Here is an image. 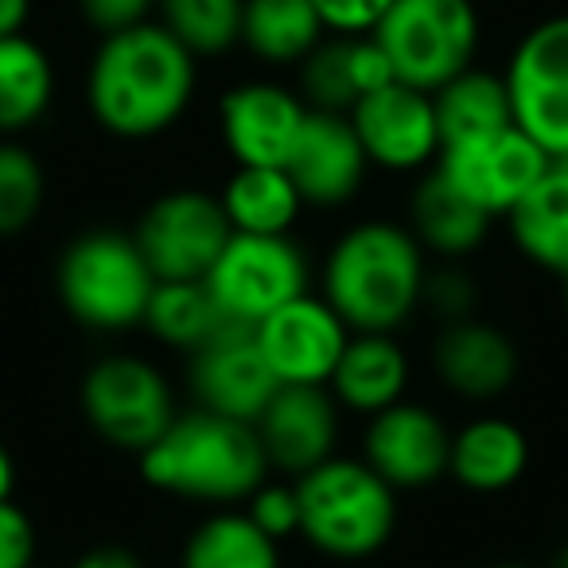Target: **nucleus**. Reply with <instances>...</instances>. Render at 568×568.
I'll use <instances>...</instances> for the list:
<instances>
[{
  "label": "nucleus",
  "instance_id": "nucleus-1",
  "mask_svg": "<svg viewBox=\"0 0 568 568\" xmlns=\"http://www.w3.org/2000/svg\"><path fill=\"white\" fill-rule=\"evenodd\" d=\"M195 94V55L164 24L113 32L87 74L90 113L121 141H149L183 118Z\"/></svg>",
  "mask_w": 568,
  "mask_h": 568
},
{
  "label": "nucleus",
  "instance_id": "nucleus-2",
  "mask_svg": "<svg viewBox=\"0 0 568 568\" xmlns=\"http://www.w3.org/2000/svg\"><path fill=\"white\" fill-rule=\"evenodd\" d=\"M141 475L164 495L191 503L245 506L268 483V459L253 425L211 409L175 413L168 433L141 452Z\"/></svg>",
  "mask_w": 568,
  "mask_h": 568
},
{
  "label": "nucleus",
  "instance_id": "nucleus-3",
  "mask_svg": "<svg viewBox=\"0 0 568 568\" xmlns=\"http://www.w3.org/2000/svg\"><path fill=\"white\" fill-rule=\"evenodd\" d=\"M425 253L397 222H358L335 242L324 265V301L351 332L389 335L425 293Z\"/></svg>",
  "mask_w": 568,
  "mask_h": 568
},
{
  "label": "nucleus",
  "instance_id": "nucleus-4",
  "mask_svg": "<svg viewBox=\"0 0 568 568\" xmlns=\"http://www.w3.org/2000/svg\"><path fill=\"white\" fill-rule=\"evenodd\" d=\"M301 503V537L324 557L363 560L389 541L397 526L394 487L366 459H327L293 483Z\"/></svg>",
  "mask_w": 568,
  "mask_h": 568
},
{
  "label": "nucleus",
  "instance_id": "nucleus-5",
  "mask_svg": "<svg viewBox=\"0 0 568 568\" xmlns=\"http://www.w3.org/2000/svg\"><path fill=\"white\" fill-rule=\"evenodd\" d=\"M156 284L136 237L118 230L79 234L55 265L59 301L90 332H129L144 324Z\"/></svg>",
  "mask_w": 568,
  "mask_h": 568
},
{
  "label": "nucleus",
  "instance_id": "nucleus-6",
  "mask_svg": "<svg viewBox=\"0 0 568 568\" xmlns=\"http://www.w3.org/2000/svg\"><path fill=\"white\" fill-rule=\"evenodd\" d=\"M371 36L389 55L397 82L436 94L471 71L479 51V12L471 0H394Z\"/></svg>",
  "mask_w": 568,
  "mask_h": 568
},
{
  "label": "nucleus",
  "instance_id": "nucleus-7",
  "mask_svg": "<svg viewBox=\"0 0 568 568\" xmlns=\"http://www.w3.org/2000/svg\"><path fill=\"white\" fill-rule=\"evenodd\" d=\"M82 413L105 444L136 456L152 448L175 420L164 374L133 355H110L90 366L82 378Z\"/></svg>",
  "mask_w": 568,
  "mask_h": 568
},
{
  "label": "nucleus",
  "instance_id": "nucleus-8",
  "mask_svg": "<svg viewBox=\"0 0 568 568\" xmlns=\"http://www.w3.org/2000/svg\"><path fill=\"white\" fill-rule=\"evenodd\" d=\"M206 284L230 316L257 327L268 312L308 293V257L288 234H230Z\"/></svg>",
  "mask_w": 568,
  "mask_h": 568
},
{
  "label": "nucleus",
  "instance_id": "nucleus-9",
  "mask_svg": "<svg viewBox=\"0 0 568 568\" xmlns=\"http://www.w3.org/2000/svg\"><path fill=\"white\" fill-rule=\"evenodd\" d=\"M514 125L552 156L568 152V12L521 36L503 74Z\"/></svg>",
  "mask_w": 568,
  "mask_h": 568
},
{
  "label": "nucleus",
  "instance_id": "nucleus-10",
  "mask_svg": "<svg viewBox=\"0 0 568 568\" xmlns=\"http://www.w3.org/2000/svg\"><path fill=\"white\" fill-rule=\"evenodd\" d=\"M230 234L234 226L222 211V199L187 187L160 195L136 222L133 237L156 281H206Z\"/></svg>",
  "mask_w": 568,
  "mask_h": 568
},
{
  "label": "nucleus",
  "instance_id": "nucleus-11",
  "mask_svg": "<svg viewBox=\"0 0 568 568\" xmlns=\"http://www.w3.org/2000/svg\"><path fill=\"white\" fill-rule=\"evenodd\" d=\"M187 382L199 409L245 420V425H257L265 405L281 389L273 366L261 355L257 327L245 320H230L211 343L191 351Z\"/></svg>",
  "mask_w": 568,
  "mask_h": 568
},
{
  "label": "nucleus",
  "instance_id": "nucleus-12",
  "mask_svg": "<svg viewBox=\"0 0 568 568\" xmlns=\"http://www.w3.org/2000/svg\"><path fill=\"white\" fill-rule=\"evenodd\" d=\"M436 168L467 203L495 219V214H510L549 172V152L529 141L518 125H510L483 141L444 149L436 156Z\"/></svg>",
  "mask_w": 568,
  "mask_h": 568
},
{
  "label": "nucleus",
  "instance_id": "nucleus-13",
  "mask_svg": "<svg viewBox=\"0 0 568 568\" xmlns=\"http://www.w3.org/2000/svg\"><path fill=\"white\" fill-rule=\"evenodd\" d=\"M257 343L281 386H327L351 343V327L324 296H296L257 324Z\"/></svg>",
  "mask_w": 568,
  "mask_h": 568
},
{
  "label": "nucleus",
  "instance_id": "nucleus-14",
  "mask_svg": "<svg viewBox=\"0 0 568 568\" xmlns=\"http://www.w3.org/2000/svg\"><path fill=\"white\" fill-rule=\"evenodd\" d=\"M358 141L366 149V160L389 172H417L428 160L440 156V125H436L433 94L405 82L374 90L358 98L347 113Z\"/></svg>",
  "mask_w": 568,
  "mask_h": 568
},
{
  "label": "nucleus",
  "instance_id": "nucleus-15",
  "mask_svg": "<svg viewBox=\"0 0 568 568\" xmlns=\"http://www.w3.org/2000/svg\"><path fill=\"white\" fill-rule=\"evenodd\" d=\"M281 168L288 172L304 203L339 206L363 187L371 160H366V149L347 113L308 110Z\"/></svg>",
  "mask_w": 568,
  "mask_h": 568
},
{
  "label": "nucleus",
  "instance_id": "nucleus-16",
  "mask_svg": "<svg viewBox=\"0 0 568 568\" xmlns=\"http://www.w3.org/2000/svg\"><path fill=\"white\" fill-rule=\"evenodd\" d=\"M452 433L433 409L397 402L374 413L366 428V464L394 490H417L448 475Z\"/></svg>",
  "mask_w": 568,
  "mask_h": 568
},
{
  "label": "nucleus",
  "instance_id": "nucleus-17",
  "mask_svg": "<svg viewBox=\"0 0 568 568\" xmlns=\"http://www.w3.org/2000/svg\"><path fill=\"white\" fill-rule=\"evenodd\" d=\"M253 428L268 467L301 479L332 459L339 436V402L327 386H281Z\"/></svg>",
  "mask_w": 568,
  "mask_h": 568
},
{
  "label": "nucleus",
  "instance_id": "nucleus-18",
  "mask_svg": "<svg viewBox=\"0 0 568 568\" xmlns=\"http://www.w3.org/2000/svg\"><path fill=\"white\" fill-rule=\"evenodd\" d=\"M304 105L276 82H242L226 90L219 105L222 141L237 164L281 168L304 125Z\"/></svg>",
  "mask_w": 568,
  "mask_h": 568
},
{
  "label": "nucleus",
  "instance_id": "nucleus-19",
  "mask_svg": "<svg viewBox=\"0 0 568 568\" xmlns=\"http://www.w3.org/2000/svg\"><path fill=\"white\" fill-rule=\"evenodd\" d=\"M433 366L452 394L490 402V397L506 394L518 378V347L510 335L483 320H456V324H444V332L436 335Z\"/></svg>",
  "mask_w": 568,
  "mask_h": 568
},
{
  "label": "nucleus",
  "instance_id": "nucleus-20",
  "mask_svg": "<svg viewBox=\"0 0 568 568\" xmlns=\"http://www.w3.org/2000/svg\"><path fill=\"white\" fill-rule=\"evenodd\" d=\"M405 386H409V358L397 347L394 335L382 332L351 335L347 351H343L339 366L327 382L335 402L355 413H366V417L405 402Z\"/></svg>",
  "mask_w": 568,
  "mask_h": 568
},
{
  "label": "nucleus",
  "instance_id": "nucleus-21",
  "mask_svg": "<svg viewBox=\"0 0 568 568\" xmlns=\"http://www.w3.org/2000/svg\"><path fill=\"white\" fill-rule=\"evenodd\" d=\"M529 467V440L514 420L479 417L452 436L448 475L467 490L495 495L526 475Z\"/></svg>",
  "mask_w": 568,
  "mask_h": 568
},
{
  "label": "nucleus",
  "instance_id": "nucleus-22",
  "mask_svg": "<svg viewBox=\"0 0 568 568\" xmlns=\"http://www.w3.org/2000/svg\"><path fill=\"white\" fill-rule=\"evenodd\" d=\"M436 125H440V152L459 149V144L483 141L490 133H503L514 125L510 94H506L503 74L490 71H464L433 94Z\"/></svg>",
  "mask_w": 568,
  "mask_h": 568
},
{
  "label": "nucleus",
  "instance_id": "nucleus-23",
  "mask_svg": "<svg viewBox=\"0 0 568 568\" xmlns=\"http://www.w3.org/2000/svg\"><path fill=\"white\" fill-rule=\"evenodd\" d=\"M219 199L234 234H288L304 206L288 172L268 164H237Z\"/></svg>",
  "mask_w": 568,
  "mask_h": 568
},
{
  "label": "nucleus",
  "instance_id": "nucleus-24",
  "mask_svg": "<svg viewBox=\"0 0 568 568\" xmlns=\"http://www.w3.org/2000/svg\"><path fill=\"white\" fill-rule=\"evenodd\" d=\"M490 230V214L467 203L456 187L440 175V168L425 175L413 191V237L444 257H464L479 250Z\"/></svg>",
  "mask_w": 568,
  "mask_h": 568
},
{
  "label": "nucleus",
  "instance_id": "nucleus-25",
  "mask_svg": "<svg viewBox=\"0 0 568 568\" xmlns=\"http://www.w3.org/2000/svg\"><path fill=\"white\" fill-rule=\"evenodd\" d=\"M514 245L534 265L568 276V172L549 164L526 199L510 214Z\"/></svg>",
  "mask_w": 568,
  "mask_h": 568
},
{
  "label": "nucleus",
  "instance_id": "nucleus-26",
  "mask_svg": "<svg viewBox=\"0 0 568 568\" xmlns=\"http://www.w3.org/2000/svg\"><path fill=\"white\" fill-rule=\"evenodd\" d=\"M324 32L312 0H245L242 43L265 63H304Z\"/></svg>",
  "mask_w": 568,
  "mask_h": 568
},
{
  "label": "nucleus",
  "instance_id": "nucleus-27",
  "mask_svg": "<svg viewBox=\"0 0 568 568\" xmlns=\"http://www.w3.org/2000/svg\"><path fill=\"white\" fill-rule=\"evenodd\" d=\"M230 320L234 316L222 308L206 281H160L144 312V327L187 355L211 343Z\"/></svg>",
  "mask_w": 568,
  "mask_h": 568
},
{
  "label": "nucleus",
  "instance_id": "nucleus-28",
  "mask_svg": "<svg viewBox=\"0 0 568 568\" xmlns=\"http://www.w3.org/2000/svg\"><path fill=\"white\" fill-rule=\"evenodd\" d=\"M55 71L48 51L28 36L0 40V133H24L48 113Z\"/></svg>",
  "mask_w": 568,
  "mask_h": 568
},
{
  "label": "nucleus",
  "instance_id": "nucleus-29",
  "mask_svg": "<svg viewBox=\"0 0 568 568\" xmlns=\"http://www.w3.org/2000/svg\"><path fill=\"white\" fill-rule=\"evenodd\" d=\"M183 568H281V541L245 510H219L183 545Z\"/></svg>",
  "mask_w": 568,
  "mask_h": 568
},
{
  "label": "nucleus",
  "instance_id": "nucleus-30",
  "mask_svg": "<svg viewBox=\"0 0 568 568\" xmlns=\"http://www.w3.org/2000/svg\"><path fill=\"white\" fill-rule=\"evenodd\" d=\"M160 24L191 51V55H219L242 43L245 0H156Z\"/></svg>",
  "mask_w": 568,
  "mask_h": 568
},
{
  "label": "nucleus",
  "instance_id": "nucleus-31",
  "mask_svg": "<svg viewBox=\"0 0 568 568\" xmlns=\"http://www.w3.org/2000/svg\"><path fill=\"white\" fill-rule=\"evenodd\" d=\"M43 168L24 144L0 141V237H12L36 222L43 206Z\"/></svg>",
  "mask_w": 568,
  "mask_h": 568
},
{
  "label": "nucleus",
  "instance_id": "nucleus-32",
  "mask_svg": "<svg viewBox=\"0 0 568 568\" xmlns=\"http://www.w3.org/2000/svg\"><path fill=\"white\" fill-rule=\"evenodd\" d=\"M301 90L308 98V110L351 113L358 102L355 74H351V36L324 40L301 63Z\"/></svg>",
  "mask_w": 568,
  "mask_h": 568
},
{
  "label": "nucleus",
  "instance_id": "nucleus-33",
  "mask_svg": "<svg viewBox=\"0 0 568 568\" xmlns=\"http://www.w3.org/2000/svg\"><path fill=\"white\" fill-rule=\"evenodd\" d=\"M245 514L265 529L273 541L301 534V503H296V487H276V483H261L250 498H245Z\"/></svg>",
  "mask_w": 568,
  "mask_h": 568
},
{
  "label": "nucleus",
  "instance_id": "nucleus-34",
  "mask_svg": "<svg viewBox=\"0 0 568 568\" xmlns=\"http://www.w3.org/2000/svg\"><path fill=\"white\" fill-rule=\"evenodd\" d=\"M420 301L433 304L444 316V324H456V320H471L475 312V281L459 268H440V273L425 276V293Z\"/></svg>",
  "mask_w": 568,
  "mask_h": 568
},
{
  "label": "nucleus",
  "instance_id": "nucleus-35",
  "mask_svg": "<svg viewBox=\"0 0 568 568\" xmlns=\"http://www.w3.org/2000/svg\"><path fill=\"white\" fill-rule=\"evenodd\" d=\"M327 32L339 36H371L382 24L394 0H312Z\"/></svg>",
  "mask_w": 568,
  "mask_h": 568
},
{
  "label": "nucleus",
  "instance_id": "nucleus-36",
  "mask_svg": "<svg viewBox=\"0 0 568 568\" xmlns=\"http://www.w3.org/2000/svg\"><path fill=\"white\" fill-rule=\"evenodd\" d=\"M0 568H36V526L17 503H0Z\"/></svg>",
  "mask_w": 568,
  "mask_h": 568
},
{
  "label": "nucleus",
  "instance_id": "nucleus-37",
  "mask_svg": "<svg viewBox=\"0 0 568 568\" xmlns=\"http://www.w3.org/2000/svg\"><path fill=\"white\" fill-rule=\"evenodd\" d=\"M152 9H156V0H79V12L87 17V24L98 28L102 36L149 24Z\"/></svg>",
  "mask_w": 568,
  "mask_h": 568
},
{
  "label": "nucleus",
  "instance_id": "nucleus-38",
  "mask_svg": "<svg viewBox=\"0 0 568 568\" xmlns=\"http://www.w3.org/2000/svg\"><path fill=\"white\" fill-rule=\"evenodd\" d=\"M74 568H141V560H136L129 549H118V545H102V549H90Z\"/></svg>",
  "mask_w": 568,
  "mask_h": 568
},
{
  "label": "nucleus",
  "instance_id": "nucleus-39",
  "mask_svg": "<svg viewBox=\"0 0 568 568\" xmlns=\"http://www.w3.org/2000/svg\"><path fill=\"white\" fill-rule=\"evenodd\" d=\"M28 17H32V0H0V40L24 36Z\"/></svg>",
  "mask_w": 568,
  "mask_h": 568
},
{
  "label": "nucleus",
  "instance_id": "nucleus-40",
  "mask_svg": "<svg viewBox=\"0 0 568 568\" xmlns=\"http://www.w3.org/2000/svg\"><path fill=\"white\" fill-rule=\"evenodd\" d=\"M12 487H17V464H12L9 448L0 444V503H9V498H12Z\"/></svg>",
  "mask_w": 568,
  "mask_h": 568
},
{
  "label": "nucleus",
  "instance_id": "nucleus-41",
  "mask_svg": "<svg viewBox=\"0 0 568 568\" xmlns=\"http://www.w3.org/2000/svg\"><path fill=\"white\" fill-rule=\"evenodd\" d=\"M552 568H568V545L557 552V560H552Z\"/></svg>",
  "mask_w": 568,
  "mask_h": 568
},
{
  "label": "nucleus",
  "instance_id": "nucleus-42",
  "mask_svg": "<svg viewBox=\"0 0 568 568\" xmlns=\"http://www.w3.org/2000/svg\"><path fill=\"white\" fill-rule=\"evenodd\" d=\"M565 316H568V276H565Z\"/></svg>",
  "mask_w": 568,
  "mask_h": 568
},
{
  "label": "nucleus",
  "instance_id": "nucleus-43",
  "mask_svg": "<svg viewBox=\"0 0 568 568\" xmlns=\"http://www.w3.org/2000/svg\"><path fill=\"white\" fill-rule=\"evenodd\" d=\"M490 568H526V565H490Z\"/></svg>",
  "mask_w": 568,
  "mask_h": 568
}]
</instances>
